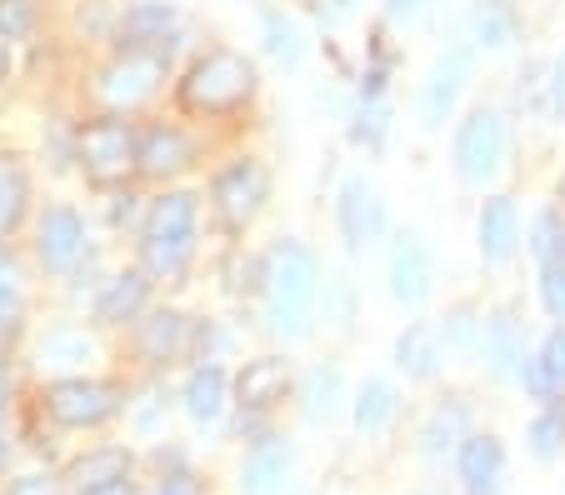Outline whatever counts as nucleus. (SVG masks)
Instances as JSON below:
<instances>
[{"mask_svg": "<svg viewBox=\"0 0 565 495\" xmlns=\"http://www.w3.org/2000/svg\"><path fill=\"white\" fill-rule=\"evenodd\" d=\"M316 286H320V266L300 240H280L266 256V305H270V325L276 331H306L310 305H316Z\"/></svg>", "mask_w": 565, "mask_h": 495, "instance_id": "f257e3e1", "label": "nucleus"}, {"mask_svg": "<svg viewBox=\"0 0 565 495\" xmlns=\"http://www.w3.org/2000/svg\"><path fill=\"white\" fill-rule=\"evenodd\" d=\"M140 256H146L150 276H160V280L185 276V266L195 256V195L191 191H171L150 205Z\"/></svg>", "mask_w": 565, "mask_h": 495, "instance_id": "f03ea898", "label": "nucleus"}, {"mask_svg": "<svg viewBox=\"0 0 565 495\" xmlns=\"http://www.w3.org/2000/svg\"><path fill=\"white\" fill-rule=\"evenodd\" d=\"M256 90V71H250L246 55L235 51H211L191 65V76L181 80V100L185 110H201V116H221L235 110L241 100Z\"/></svg>", "mask_w": 565, "mask_h": 495, "instance_id": "7ed1b4c3", "label": "nucleus"}, {"mask_svg": "<svg viewBox=\"0 0 565 495\" xmlns=\"http://www.w3.org/2000/svg\"><path fill=\"white\" fill-rule=\"evenodd\" d=\"M501 161H505V120L495 116V110H476V116L460 120V130H456L460 181H470V185L491 181V175L501 171Z\"/></svg>", "mask_w": 565, "mask_h": 495, "instance_id": "20e7f679", "label": "nucleus"}, {"mask_svg": "<svg viewBox=\"0 0 565 495\" xmlns=\"http://www.w3.org/2000/svg\"><path fill=\"white\" fill-rule=\"evenodd\" d=\"M136 151L140 140L130 136L126 120H96V126H86V136H81V161H86V175L100 185L120 181V175L136 165Z\"/></svg>", "mask_w": 565, "mask_h": 495, "instance_id": "39448f33", "label": "nucleus"}, {"mask_svg": "<svg viewBox=\"0 0 565 495\" xmlns=\"http://www.w3.org/2000/svg\"><path fill=\"white\" fill-rule=\"evenodd\" d=\"M270 191V175L260 161H235L215 175V211H221L225 226H250L266 205Z\"/></svg>", "mask_w": 565, "mask_h": 495, "instance_id": "423d86ee", "label": "nucleus"}, {"mask_svg": "<svg viewBox=\"0 0 565 495\" xmlns=\"http://www.w3.org/2000/svg\"><path fill=\"white\" fill-rule=\"evenodd\" d=\"M160 80H166V55L160 51H126L106 76H100V96H106L116 110H130V106L156 96Z\"/></svg>", "mask_w": 565, "mask_h": 495, "instance_id": "0eeeda50", "label": "nucleus"}, {"mask_svg": "<svg viewBox=\"0 0 565 495\" xmlns=\"http://www.w3.org/2000/svg\"><path fill=\"white\" fill-rule=\"evenodd\" d=\"M116 390L106 380H55L45 390V410H51L61 426H100L106 416H116Z\"/></svg>", "mask_w": 565, "mask_h": 495, "instance_id": "6e6552de", "label": "nucleus"}, {"mask_svg": "<svg viewBox=\"0 0 565 495\" xmlns=\"http://www.w3.org/2000/svg\"><path fill=\"white\" fill-rule=\"evenodd\" d=\"M430 280H436V266H430V250L420 236H395L391 246V295L401 305H420L430 295Z\"/></svg>", "mask_w": 565, "mask_h": 495, "instance_id": "1a4fd4ad", "label": "nucleus"}, {"mask_svg": "<svg viewBox=\"0 0 565 495\" xmlns=\"http://www.w3.org/2000/svg\"><path fill=\"white\" fill-rule=\"evenodd\" d=\"M466 76H470V55L466 51H446L436 65H430V80H426V90H420V116H426V126H440V120L450 116V106H456Z\"/></svg>", "mask_w": 565, "mask_h": 495, "instance_id": "9d476101", "label": "nucleus"}, {"mask_svg": "<svg viewBox=\"0 0 565 495\" xmlns=\"http://www.w3.org/2000/svg\"><path fill=\"white\" fill-rule=\"evenodd\" d=\"M171 31H175L171 6H166V0H140V6L126 11V21H120V45H126V51H156Z\"/></svg>", "mask_w": 565, "mask_h": 495, "instance_id": "9b49d317", "label": "nucleus"}, {"mask_svg": "<svg viewBox=\"0 0 565 495\" xmlns=\"http://www.w3.org/2000/svg\"><path fill=\"white\" fill-rule=\"evenodd\" d=\"M81 246H86V226H81V216L75 211H65V205H55V211H45L41 220V260L45 266H71L75 256H81Z\"/></svg>", "mask_w": 565, "mask_h": 495, "instance_id": "f8f14e48", "label": "nucleus"}, {"mask_svg": "<svg viewBox=\"0 0 565 495\" xmlns=\"http://www.w3.org/2000/svg\"><path fill=\"white\" fill-rule=\"evenodd\" d=\"M136 165L146 175H175V171H185V165H191V140H185L175 126L146 130V140H140V151H136Z\"/></svg>", "mask_w": 565, "mask_h": 495, "instance_id": "ddd939ff", "label": "nucleus"}, {"mask_svg": "<svg viewBox=\"0 0 565 495\" xmlns=\"http://www.w3.org/2000/svg\"><path fill=\"white\" fill-rule=\"evenodd\" d=\"M501 441H491V435H470L466 445H460V481H466L470 495H495V485H501Z\"/></svg>", "mask_w": 565, "mask_h": 495, "instance_id": "4468645a", "label": "nucleus"}, {"mask_svg": "<svg viewBox=\"0 0 565 495\" xmlns=\"http://www.w3.org/2000/svg\"><path fill=\"white\" fill-rule=\"evenodd\" d=\"M341 230H345V246L361 250L365 240L381 230V201L365 181H345L341 191Z\"/></svg>", "mask_w": 565, "mask_h": 495, "instance_id": "2eb2a0df", "label": "nucleus"}, {"mask_svg": "<svg viewBox=\"0 0 565 495\" xmlns=\"http://www.w3.org/2000/svg\"><path fill=\"white\" fill-rule=\"evenodd\" d=\"M515 240H521V216H515V201H505V195L486 201V211H480V256H486V260H505L515 250Z\"/></svg>", "mask_w": 565, "mask_h": 495, "instance_id": "dca6fc26", "label": "nucleus"}, {"mask_svg": "<svg viewBox=\"0 0 565 495\" xmlns=\"http://www.w3.org/2000/svg\"><path fill=\"white\" fill-rule=\"evenodd\" d=\"M146 295H150L146 270H126V276H116V280L106 286V291H100V301H96V321H106V325L136 321L140 305H146Z\"/></svg>", "mask_w": 565, "mask_h": 495, "instance_id": "f3484780", "label": "nucleus"}, {"mask_svg": "<svg viewBox=\"0 0 565 495\" xmlns=\"http://www.w3.org/2000/svg\"><path fill=\"white\" fill-rule=\"evenodd\" d=\"M436 361H440V331H436V325H430V321L406 325V331H401V341H395V366L406 370V376L426 380L430 370H436Z\"/></svg>", "mask_w": 565, "mask_h": 495, "instance_id": "a211bd4d", "label": "nucleus"}, {"mask_svg": "<svg viewBox=\"0 0 565 495\" xmlns=\"http://www.w3.org/2000/svg\"><path fill=\"white\" fill-rule=\"evenodd\" d=\"M286 366L280 361H250L246 370H241V406L246 410H270L276 400H286Z\"/></svg>", "mask_w": 565, "mask_h": 495, "instance_id": "6ab92c4d", "label": "nucleus"}, {"mask_svg": "<svg viewBox=\"0 0 565 495\" xmlns=\"http://www.w3.org/2000/svg\"><path fill=\"white\" fill-rule=\"evenodd\" d=\"M470 41L480 51H501V45L515 41V11L505 0H480L476 11H470Z\"/></svg>", "mask_w": 565, "mask_h": 495, "instance_id": "aec40b11", "label": "nucleus"}, {"mask_svg": "<svg viewBox=\"0 0 565 495\" xmlns=\"http://www.w3.org/2000/svg\"><path fill=\"white\" fill-rule=\"evenodd\" d=\"M290 471V451L280 441L256 445V455L246 461V495H270Z\"/></svg>", "mask_w": 565, "mask_h": 495, "instance_id": "412c9836", "label": "nucleus"}, {"mask_svg": "<svg viewBox=\"0 0 565 495\" xmlns=\"http://www.w3.org/2000/svg\"><path fill=\"white\" fill-rule=\"evenodd\" d=\"M126 475H130L126 451H90L86 461L71 465V481H75V491H81V495L100 491V485H110V481H126Z\"/></svg>", "mask_w": 565, "mask_h": 495, "instance_id": "4be33fe9", "label": "nucleus"}, {"mask_svg": "<svg viewBox=\"0 0 565 495\" xmlns=\"http://www.w3.org/2000/svg\"><path fill=\"white\" fill-rule=\"evenodd\" d=\"M185 410L195 420H215L225 410V370L221 366H201L185 386Z\"/></svg>", "mask_w": 565, "mask_h": 495, "instance_id": "5701e85b", "label": "nucleus"}, {"mask_svg": "<svg viewBox=\"0 0 565 495\" xmlns=\"http://www.w3.org/2000/svg\"><path fill=\"white\" fill-rule=\"evenodd\" d=\"M181 345H185V315H175V311L150 315L146 331H140V351H146L150 361H171Z\"/></svg>", "mask_w": 565, "mask_h": 495, "instance_id": "b1692460", "label": "nucleus"}, {"mask_svg": "<svg viewBox=\"0 0 565 495\" xmlns=\"http://www.w3.org/2000/svg\"><path fill=\"white\" fill-rule=\"evenodd\" d=\"M531 390L535 396H555V390H565V331H551L541 345V356H535L531 366Z\"/></svg>", "mask_w": 565, "mask_h": 495, "instance_id": "393cba45", "label": "nucleus"}, {"mask_svg": "<svg viewBox=\"0 0 565 495\" xmlns=\"http://www.w3.org/2000/svg\"><path fill=\"white\" fill-rule=\"evenodd\" d=\"M25 195H31L25 171L15 161H6V155H0V236H6V230H15V220H21V211H25Z\"/></svg>", "mask_w": 565, "mask_h": 495, "instance_id": "a878e982", "label": "nucleus"}, {"mask_svg": "<svg viewBox=\"0 0 565 495\" xmlns=\"http://www.w3.org/2000/svg\"><path fill=\"white\" fill-rule=\"evenodd\" d=\"M460 431H466V406H460V400H446V406L430 416V426H426V451L446 455L450 445L460 441Z\"/></svg>", "mask_w": 565, "mask_h": 495, "instance_id": "bb28decb", "label": "nucleus"}, {"mask_svg": "<svg viewBox=\"0 0 565 495\" xmlns=\"http://www.w3.org/2000/svg\"><path fill=\"white\" fill-rule=\"evenodd\" d=\"M391 410H395V390L385 380H371L361 390V400H355V426L361 431H381L385 420H391Z\"/></svg>", "mask_w": 565, "mask_h": 495, "instance_id": "cd10ccee", "label": "nucleus"}, {"mask_svg": "<svg viewBox=\"0 0 565 495\" xmlns=\"http://www.w3.org/2000/svg\"><path fill=\"white\" fill-rule=\"evenodd\" d=\"M266 51L276 55V61L296 65L300 55H306V41H300V25L286 21V15H266Z\"/></svg>", "mask_w": 565, "mask_h": 495, "instance_id": "c85d7f7f", "label": "nucleus"}, {"mask_svg": "<svg viewBox=\"0 0 565 495\" xmlns=\"http://www.w3.org/2000/svg\"><path fill=\"white\" fill-rule=\"evenodd\" d=\"M486 361H491L495 370H511L515 366V321H511V315H495L491 335H486Z\"/></svg>", "mask_w": 565, "mask_h": 495, "instance_id": "c756f323", "label": "nucleus"}, {"mask_svg": "<svg viewBox=\"0 0 565 495\" xmlns=\"http://www.w3.org/2000/svg\"><path fill=\"white\" fill-rule=\"evenodd\" d=\"M335 396H341V376H335V370H310V380H306V410L310 416H331Z\"/></svg>", "mask_w": 565, "mask_h": 495, "instance_id": "7c9ffc66", "label": "nucleus"}, {"mask_svg": "<svg viewBox=\"0 0 565 495\" xmlns=\"http://www.w3.org/2000/svg\"><path fill=\"white\" fill-rule=\"evenodd\" d=\"M96 345L86 341V335H75V331H55V335H45L41 341V356L45 361H86Z\"/></svg>", "mask_w": 565, "mask_h": 495, "instance_id": "2f4dec72", "label": "nucleus"}, {"mask_svg": "<svg viewBox=\"0 0 565 495\" xmlns=\"http://www.w3.org/2000/svg\"><path fill=\"white\" fill-rule=\"evenodd\" d=\"M561 441H565V416H561V410H551V416H541L531 426V445H535V455H541V461H551V455L561 451Z\"/></svg>", "mask_w": 565, "mask_h": 495, "instance_id": "473e14b6", "label": "nucleus"}, {"mask_svg": "<svg viewBox=\"0 0 565 495\" xmlns=\"http://www.w3.org/2000/svg\"><path fill=\"white\" fill-rule=\"evenodd\" d=\"M541 295L555 315H565V256L545 260V276H541Z\"/></svg>", "mask_w": 565, "mask_h": 495, "instance_id": "72a5a7b5", "label": "nucleus"}, {"mask_svg": "<svg viewBox=\"0 0 565 495\" xmlns=\"http://www.w3.org/2000/svg\"><path fill=\"white\" fill-rule=\"evenodd\" d=\"M31 15H35L31 0H0V31L6 35H25L31 31Z\"/></svg>", "mask_w": 565, "mask_h": 495, "instance_id": "f704fd0d", "label": "nucleus"}, {"mask_svg": "<svg viewBox=\"0 0 565 495\" xmlns=\"http://www.w3.org/2000/svg\"><path fill=\"white\" fill-rule=\"evenodd\" d=\"M15 301H21V270H15V260L0 256V315L11 311Z\"/></svg>", "mask_w": 565, "mask_h": 495, "instance_id": "c9c22d12", "label": "nucleus"}, {"mask_svg": "<svg viewBox=\"0 0 565 495\" xmlns=\"http://www.w3.org/2000/svg\"><path fill=\"white\" fill-rule=\"evenodd\" d=\"M535 250H541L545 260H551V250H555V216H541L535 220V240H531Z\"/></svg>", "mask_w": 565, "mask_h": 495, "instance_id": "e433bc0d", "label": "nucleus"}, {"mask_svg": "<svg viewBox=\"0 0 565 495\" xmlns=\"http://www.w3.org/2000/svg\"><path fill=\"white\" fill-rule=\"evenodd\" d=\"M420 11H426V0H385V15H391V21H416Z\"/></svg>", "mask_w": 565, "mask_h": 495, "instance_id": "4c0bfd02", "label": "nucleus"}, {"mask_svg": "<svg viewBox=\"0 0 565 495\" xmlns=\"http://www.w3.org/2000/svg\"><path fill=\"white\" fill-rule=\"evenodd\" d=\"M156 495H201V485H195L191 475L181 471V475H166V481H160V491H156Z\"/></svg>", "mask_w": 565, "mask_h": 495, "instance_id": "58836bf2", "label": "nucleus"}, {"mask_svg": "<svg viewBox=\"0 0 565 495\" xmlns=\"http://www.w3.org/2000/svg\"><path fill=\"white\" fill-rule=\"evenodd\" d=\"M11 495H51V485H45L41 475H25V481L11 485Z\"/></svg>", "mask_w": 565, "mask_h": 495, "instance_id": "ea45409f", "label": "nucleus"}, {"mask_svg": "<svg viewBox=\"0 0 565 495\" xmlns=\"http://www.w3.org/2000/svg\"><path fill=\"white\" fill-rule=\"evenodd\" d=\"M86 495H136V491H130V481H110V485H100V491H86Z\"/></svg>", "mask_w": 565, "mask_h": 495, "instance_id": "a19ab883", "label": "nucleus"}, {"mask_svg": "<svg viewBox=\"0 0 565 495\" xmlns=\"http://www.w3.org/2000/svg\"><path fill=\"white\" fill-rule=\"evenodd\" d=\"M555 106L565 110V55H561V65H555Z\"/></svg>", "mask_w": 565, "mask_h": 495, "instance_id": "79ce46f5", "label": "nucleus"}, {"mask_svg": "<svg viewBox=\"0 0 565 495\" xmlns=\"http://www.w3.org/2000/svg\"><path fill=\"white\" fill-rule=\"evenodd\" d=\"M0 76H6V45H0Z\"/></svg>", "mask_w": 565, "mask_h": 495, "instance_id": "37998d69", "label": "nucleus"}, {"mask_svg": "<svg viewBox=\"0 0 565 495\" xmlns=\"http://www.w3.org/2000/svg\"><path fill=\"white\" fill-rule=\"evenodd\" d=\"M0 465H6V435H0Z\"/></svg>", "mask_w": 565, "mask_h": 495, "instance_id": "c03bdc74", "label": "nucleus"}, {"mask_svg": "<svg viewBox=\"0 0 565 495\" xmlns=\"http://www.w3.org/2000/svg\"><path fill=\"white\" fill-rule=\"evenodd\" d=\"M0 400H6V376H0Z\"/></svg>", "mask_w": 565, "mask_h": 495, "instance_id": "a18cd8bd", "label": "nucleus"}]
</instances>
